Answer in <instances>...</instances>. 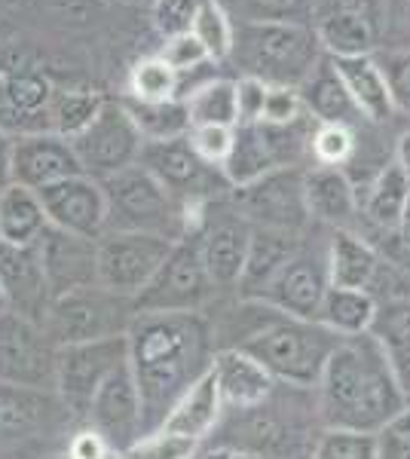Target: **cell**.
<instances>
[{"mask_svg": "<svg viewBox=\"0 0 410 459\" xmlns=\"http://www.w3.org/2000/svg\"><path fill=\"white\" fill-rule=\"evenodd\" d=\"M126 340L141 395V435H151L184 392L212 371L214 322L205 313H138Z\"/></svg>", "mask_w": 410, "mask_h": 459, "instance_id": "1", "label": "cell"}, {"mask_svg": "<svg viewBox=\"0 0 410 459\" xmlns=\"http://www.w3.org/2000/svg\"><path fill=\"white\" fill-rule=\"evenodd\" d=\"M325 429L379 435L407 407L389 368L386 346L374 334L346 337L327 359L316 386Z\"/></svg>", "mask_w": 410, "mask_h": 459, "instance_id": "2", "label": "cell"}, {"mask_svg": "<svg viewBox=\"0 0 410 459\" xmlns=\"http://www.w3.org/2000/svg\"><path fill=\"white\" fill-rule=\"evenodd\" d=\"M230 62L242 77L264 80L266 86H294L318 68L325 49L310 22H233Z\"/></svg>", "mask_w": 410, "mask_h": 459, "instance_id": "3", "label": "cell"}, {"mask_svg": "<svg viewBox=\"0 0 410 459\" xmlns=\"http://www.w3.org/2000/svg\"><path fill=\"white\" fill-rule=\"evenodd\" d=\"M340 340L343 337L327 331L322 322L275 313L240 350L257 359L273 374L275 383L294 389H316Z\"/></svg>", "mask_w": 410, "mask_h": 459, "instance_id": "4", "label": "cell"}, {"mask_svg": "<svg viewBox=\"0 0 410 459\" xmlns=\"http://www.w3.org/2000/svg\"><path fill=\"white\" fill-rule=\"evenodd\" d=\"M108 199V230L120 233H151L178 242L196 233L190 205L178 203L144 166H132L101 181Z\"/></svg>", "mask_w": 410, "mask_h": 459, "instance_id": "5", "label": "cell"}, {"mask_svg": "<svg viewBox=\"0 0 410 459\" xmlns=\"http://www.w3.org/2000/svg\"><path fill=\"white\" fill-rule=\"evenodd\" d=\"M135 316L138 313L132 298H120L108 288L92 285L52 298L49 313L43 318V331L62 350V346L129 334V325L135 322Z\"/></svg>", "mask_w": 410, "mask_h": 459, "instance_id": "6", "label": "cell"}, {"mask_svg": "<svg viewBox=\"0 0 410 459\" xmlns=\"http://www.w3.org/2000/svg\"><path fill=\"white\" fill-rule=\"evenodd\" d=\"M214 291L218 288L203 264L196 230L171 246L166 264L135 298V313H205Z\"/></svg>", "mask_w": 410, "mask_h": 459, "instance_id": "7", "label": "cell"}, {"mask_svg": "<svg viewBox=\"0 0 410 459\" xmlns=\"http://www.w3.org/2000/svg\"><path fill=\"white\" fill-rule=\"evenodd\" d=\"M138 166H144L178 203L199 209L230 194V184L218 166H208L190 147V138H169V142H144Z\"/></svg>", "mask_w": 410, "mask_h": 459, "instance_id": "8", "label": "cell"}, {"mask_svg": "<svg viewBox=\"0 0 410 459\" xmlns=\"http://www.w3.org/2000/svg\"><path fill=\"white\" fill-rule=\"evenodd\" d=\"M71 144L83 175L95 178V181H104V178L123 172V169L138 166L144 138H141L126 101L104 99L95 120L80 135H74Z\"/></svg>", "mask_w": 410, "mask_h": 459, "instance_id": "9", "label": "cell"}, {"mask_svg": "<svg viewBox=\"0 0 410 459\" xmlns=\"http://www.w3.org/2000/svg\"><path fill=\"white\" fill-rule=\"evenodd\" d=\"M307 169H275L249 187H230L227 203L249 221L251 227L297 233L310 227L307 190H303Z\"/></svg>", "mask_w": 410, "mask_h": 459, "instance_id": "10", "label": "cell"}, {"mask_svg": "<svg viewBox=\"0 0 410 459\" xmlns=\"http://www.w3.org/2000/svg\"><path fill=\"white\" fill-rule=\"evenodd\" d=\"M58 346L19 313L0 316V383L31 392H56Z\"/></svg>", "mask_w": 410, "mask_h": 459, "instance_id": "11", "label": "cell"}, {"mask_svg": "<svg viewBox=\"0 0 410 459\" xmlns=\"http://www.w3.org/2000/svg\"><path fill=\"white\" fill-rule=\"evenodd\" d=\"M171 246L166 236L108 230L99 239V285L135 300L166 264Z\"/></svg>", "mask_w": 410, "mask_h": 459, "instance_id": "12", "label": "cell"}, {"mask_svg": "<svg viewBox=\"0 0 410 459\" xmlns=\"http://www.w3.org/2000/svg\"><path fill=\"white\" fill-rule=\"evenodd\" d=\"M126 361H129V340H126V334L92 340V343L62 346L56 374V392L62 398V404L74 411V417L86 420V411L99 386Z\"/></svg>", "mask_w": 410, "mask_h": 459, "instance_id": "13", "label": "cell"}, {"mask_svg": "<svg viewBox=\"0 0 410 459\" xmlns=\"http://www.w3.org/2000/svg\"><path fill=\"white\" fill-rule=\"evenodd\" d=\"M37 196L43 203L49 227H58L65 233L95 242L108 233V199H104L101 181H95V178H65V181L37 190Z\"/></svg>", "mask_w": 410, "mask_h": 459, "instance_id": "14", "label": "cell"}, {"mask_svg": "<svg viewBox=\"0 0 410 459\" xmlns=\"http://www.w3.org/2000/svg\"><path fill=\"white\" fill-rule=\"evenodd\" d=\"M327 288H331V279H327V257L301 246V251L275 273L270 279V285H266L255 300H264L266 307L279 309L282 316L316 322Z\"/></svg>", "mask_w": 410, "mask_h": 459, "instance_id": "15", "label": "cell"}, {"mask_svg": "<svg viewBox=\"0 0 410 459\" xmlns=\"http://www.w3.org/2000/svg\"><path fill=\"white\" fill-rule=\"evenodd\" d=\"M86 420L89 429H95L117 454H126L141 438V395L129 361L99 386L86 411Z\"/></svg>", "mask_w": 410, "mask_h": 459, "instance_id": "16", "label": "cell"}, {"mask_svg": "<svg viewBox=\"0 0 410 459\" xmlns=\"http://www.w3.org/2000/svg\"><path fill=\"white\" fill-rule=\"evenodd\" d=\"M37 251H40V264L47 273L52 298L99 285V242L95 239L47 227L37 239Z\"/></svg>", "mask_w": 410, "mask_h": 459, "instance_id": "17", "label": "cell"}, {"mask_svg": "<svg viewBox=\"0 0 410 459\" xmlns=\"http://www.w3.org/2000/svg\"><path fill=\"white\" fill-rule=\"evenodd\" d=\"M83 175L71 138L56 132H31L13 138V184L43 190L65 178Z\"/></svg>", "mask_w": 410, "mask_h": 459, "instance_id": "18", "label": "cell"}, {"mask_svg": "<svg viewBox=\"0 0 410 459\" xmlns=\"http://www.w3.org/2000/svg\"><path fill=\"white\" fill-rule=\"evenodd\" d=\"M0 288L6 294V303H10V313L31 318L43 328L52 291L47 273H43L37 242L34 246H6V242H0Z\"/></svg>", "mask_w": 410, "mask_h": 459, "instance_id": "19", "label": "cell"}, {"mask_svg": "<svg viewBox=\"0 0 410 459\" xmlns=\"http://www.w3.org/2000/svg\"><path fill=\"white\" fill-rule=\"evenodd\" d=\"M251 224L230 205V214H221L212 224L199 230V248L203 264L212 276L214 288H240L245 261H249Z\"/></svg>", "mask_w": 410, "mask_h": 459, "instance_id": "20", "label": "cell"}, {"mask_svg": "<svg viewBox=\"0 0 410 459\" xmlns=\"http://www.w3.org/2000/svg\"><path fill=\"white\" fill-rule=\"evenodd\" d=\"M56 89L43 74H0V132L31 135L49 132V105ZM16 138V135H13Z\"/></svg>", "mask_w": 410, "mask_h": 459, "instance_id": "21", "label": "cell"}, {"mask_svg": "<svg viewBox=\"0 0 410 459\" xmlns=\"http://www.w3.org/2000/svg\"><path fill=\"white\" fill-rule=\"evenodd\" d=\"M212 374L218 380L221 402L230 411H255L273 395V374L260 365L257 359H251L242 350H218L214 352Z\"/></svg>", "mask_w": 410, "mask_h": 459, "instance_id": "22", "label": "cell"}, {"mask_svg": "<svg viewBox=\"0 0 410 459\" xmlns=\"http://www.w3.org/2000/svg\"><path fill=\"white\" fill-rule=\"evenodd\" d=\"M303 190H307V209L310 218L318 224H327L334 230H349L355 214H362L359 190L349 181L343 169L331 166H312L303 178Z\"/></svg>", "mask_w": 410, "mask_h": 459, "instance_id": "23", "label": "cell"}, {"mask_svg": "<svg viewBox=\"0 0 410 459\" xmlns=\"http://www.w3.org/2000/svg\"><path fill=\"white\" fill-rule=\"evenodd\" d=\"M327 257V279L331 288H359L371 291V285L379 279L383 261H379L377 248L371 246L364 236L353 230H334L325 248Z\"/></svg>", "mask_w": 410, "mask_h": 459, "instance_id": "24", "label": "cell"}, {"mask_svg": "<svg viewBox=\"0 0 410 459\" xmlns=\"http://www.w3.org/2000/svg\"><path fill=\"white\" fill-rule=\"evenodd\" d=\"M301 95H303V105H307V114L316 123H334V126H349V129H355V126L364 120L362 110L355 108L353 95H349L346 83L340 80L337 68H334V62L327 56L318 62V68L303 80Z\"/></svg>", "mask_w": 410, "mask_h": 459, "instance_id": "25", "label": "cell"}, {"mask_svg": "<svg viewBox=\"0 0 410 459\" xmlns=\"http://www.w3.org/2000/svg\"><path fill=\"white\" fill-rule=\"evenodd\" d=\"M318 43L327 58H353V56H374L379 19L359 10H340L331 6L316 25Z\"/></svg>", "mask_w": 410, "mask_h": 459, "instance_id": "26", "label": "cell"}, {"mask_svg": "<svg viewBox=\"0 0 410 459\" xmlns=\"http://www.w3.org/2000/svg\"><path fill=\"white\" fill-rule=\"evenodd\" d=\"M340 80L346 83L355 108L368 123H389L395 117V105L386 77L379 71L377 56H353V58H331Z\"/></svg>", "mask_w": 410, "mask_h": 459, "instance_id": "27", "label": "cell"}, {"mask_svg": "<svg viewBox=\"0 0 410 459\" xmlns=\"http://www.w3.org/2000/svg\"><path fill=\"white\" fill-rule=\"evenodd\" d=\"M301 236L297 233H282V230H266V227H251V242H249V261H245V273L240 282L242 298H257L275 273L285 266L291 257L301 251Z\"/></svg>", "mask_w": 410, "mask_h": 459, "instance_id": "28", "label": "cell"}, {"mask_svg": "<svg viewBox=\"0 0 410 459\" xmlns=\"http://www.w3.org/2000/svg\"><path fill=\"white\" fill-rule=\"evenodd\" d=\"M410 203V175L401 166H383L374 181L364 187V199H359L362 214L379 233H395L407 214Z\"/></svg>", "mask_w": 410, "mask_h": 459, "instance_id": "29", "label": "cell"}, {"mask_svg": "<svg viewBox=\"0 0 410 459\" xmlns=\"http://www.w3.org/2000/svg\"><path fill=\"white\" fill-rule=\"evenodd\" d=\"M221 411H223V402H221V392H218V380H214V374L208 371L203 380H196L188 392H184V398L171 407V413L160 429H169V432L203 441L205 435L218 426Z\"/></svg>", "mask_w": 410, "mask_h": 459, "instance_id": "30", "label": "cell"}, {"mask_svg": "<svg viewBox=\"0 0 410 459\" xmlns=\"http://www.w3.org/2000/svg\"><path fill=\"white\" fill-rule=\"evenodd\" d=\"M379 300L371 291H359V288H327L325 303L318 309V318L327 331L337 337H362L371 334L377 318Z\"/></svg>", "mask_w": 410, "mask_h": 459, "instance_id": "31", "label": "cell"}, {"mask_svg": "<svg viewBox=\"0 0 410 459\" xmlns=\"http://www.w3.org/2000/svg\"><path fill=\"white\" fill-rule=\"evenodd\" d=\"M49 227L37 190L13 184L0 194V242L6 246H34Z\"/></svg>", "mask_w": 410, "mask_h": 459, "instance_id": "32", "label": "cell"}, {"mask_svg": "<svg viewBox=\"0 0 410 459\" xmlns=\"http://www.w3.org/2000/svg\"><path fill=\"white\" fill-rule=\"evenodd\" d=\"M223 178L230 187H249V184L260 181L264 175L275 172V162L270 147L264 142V132L257 123H240L233 129V151H230L227 162L221 166Z\"/></svg>", "mask_w": 410, "mask_h": 459, "instance_id": "33", "label": "cell"}, {"mask_svg": "<svg viewBox=\"0 0 410 459\" xmlns=\"http://www.w3.org/2000/svg\"><path fill=\"white\" fill-rule=\"evenodd\" d=\"M123 101L129 108L132 120H135L144 142H169V138H181L190 132V114L184 99H171V101L123 99Z\"/></svg>", "mask_w": 410, "mask_h": 459, "instance_id": "34", "label": "cell"}, {"mask_svg": "<svg viewBox=\"0 0 410 459\" xmlns=\"http://www.w3.org/2000/svg\"><path fill=\"white\" fill-rule=\"evenodd\" d=\"M184 105L193 126H230L236 129L240 123V108H236V80H208L196 86L190 95H184Z\"/></svg>", "mask_w": 410, "mask_h": 459, "instance_id": "35", "label": "cell"}, {"mask_svg": "<svg viewBox=\"0 0 410 459\" xmlns=\"http://www.w3.org/2000/svg\"><path fill=\"white\" fill-rule=\"evenodd\" d=\"M104 105V95L99 92H86V89H71V92H58L52 95L49 105V132L65 138H74L95 120V114Z\"/></svg>", "mask_w": 410, "mask_h": 459, "instance_id": "36", "label": "cell"}, {"mask_svg": "<svg viewBox=\"0 0 410 459\" xmlns=\"http://www.w3.org/2000/svg\"><path fill=\"white\" fill-rule=\"evenodd\" d=\"M181 74L169 68L160 56L138 58L129 71V95L126 99L135 101H171L181 99Z\"/></svg>", "mask_w": 410, "mask_h": 459, "instance_id": "37", "label": "cell"}, {"mask_svg": "<svg viewBox=\"0 0 410 459\" xmlns=\"http://www.w3.org/2000/svg\"><path fill=\"white\" fill-rule=\"evenodd\" d=\"M190 34L203 43L212 62H230L236 25H233V16L221 6V0H203V4H199V13H196V19H193Z\"/></svg>", "mask_w": 410, "mask_h": 459, "instance_id": "38", "label": "cell"}, {"mask_svg": "<svg viewBox=\"0 0 410 459\" xmlns=\"http://www.w3.org/2000/svg\"><path fill=\"white\" fill-rule=\"evenodd\" d=\"M312 459H379V438L355 429H325Z\"/></svg>", "mask_w": 410, "mask_h": 459, "instance_id": "39", "label": "cell"}, {"mask_svg": "<svg viewBox=\"0 0 410 459\" xmlns=\"http://www.w3.org/2000/svg\"><path fill=\"white\" fill-rule=\"evenodd\" d=\"M355 129L349 126H334V123H316L310 142V157L316 166H331L340 169L355 157Z\"/></svg>", "mask_w": 410, "mask_h": 459, "instance_id": "40", "label": "cell"}, {"mask_svg": "<svg viewBox=\"0 0 410 459\" xmlns=\"http://www.w3.org/2000/svg\"><path fill=\"white\" fill-rule=\"evenodd\" d=\"M49 392L16 389L0 383V432H22L40 420Z\"/></svg>", "mask_w": 410, "mask_h": 459, "instance_id": "41", "label": "cell"}, {"mask_svg": "<svg viewBox=\"0 0 410 459\" xmlns=\"http://www.w3.org/2000/svg\"><path fill=\"white\" fill-rule=\"evenodd\" d=\"M199 441L188 435L169 432V429H156L151 435H141L123 454V459H193L196 456Z\"/></svg>", "mask_w": 410, "mask_h": 459, "instance_id": "42", "label": "cell"}, {"mask_svg": "<svg viewBox=\"0 0 410 459\" xmlns=\"http://www.w3.org/2000/svg\"><path fill=\"white\" fill-rule=\"evenodd\" d=\"M199 4H203V0H153L151 19L162 40L190 34L193 19H196V13H199Z\"/></svg>", "mask_w": 410, "mask_h": 459, "instance_id": "43", "label": "cell"}, {"mask_svg": "<svg viewBox=\"0 0 410 459\" xmlns=\"http://www.w3.org/2000/svg\"><path fill=\"white\" fill-rule=\"evenodd\" d=\"M379 71L389 86L395 114L410 117V49H389V53L377 56Z\"/></svg>", "mask_w": 410, "mask_h": 459, "instance_id": "44", "label": "cell"}, {"mask_svg": "<svg viewBox=\"0 0 410 459\" xmlns=\"http://www.w3.org/2000/svg\"><path fill=\"white\" fill-rule=\"evenodd\" d=\"M371 334H374L383 346H395V343L410 340V300L379 303Z\"/></svg>", "mask_w": 410, "mask_h": 459, "instance_id": "45", "label": "cell"}, {"mask_svg": "<svg viewBox=\"0 0 410 459\" xmlns=\"http://www.w3.org/2000/svg\"><path fill=\"white\" fill-rule=\"evenodd\" d=\"M307 105H303V95L301 89L294 86H270L266 92V105H264V117L260 123H270V126H291V123H301L307 120Z\"/></svg>", "mask_w": 410, "mask_h": 459, "instance_id": "46", "label": "cell"}, {"mask_svg": "<svg viewBox=\"0 0 410 459\" xmlns=\"http://www.w3.org/2000/svg\"><path fill=\"white\" fill-rule=\"evenodd\" d=\"M190 147L203 157L208 166H223L233 151V129L230 126H193L188 132Z\"/></svg>", "mask_w": 410, "mask_h": 459, "instance_id": "47", "label": "cell"}, {"mask_svg": "<svg viewBox=\"0 0 410 459\" xmlns=\"http://www.w3.org/2000/svg\"><path fill=\"white\" fill-rule=\"evenodd\" d=\"M160 58L169 65V68H175L178 74H190V71H196V68H203V65L212 62L205 53V47L193 34H181V37H169V40H162Z\"/></svg>", "mask_w": 410, "mask_h": 459, "instance_id": "48", "label": "cell"}, {"mask_svg": "<svg viewBox=\"0 0 410 459\" xmlns=\"http://www.w3.org/2000/svg\"><path fill=\"white\" fill-rule=\"evenodd\" d=\"M266 92H270V86H266L264 80H255V77L236 80V108H240V123H260V117H264V105H266Z\"/></svg>", "mask_w": 410, "mask_h": 459, "instance_id": "49", "label": "cell"}, {"mask_svg": "<svg viewBox=\"0 0 410 459\" xmlns=\"http://www.w3.org/2000/svg\"><path fill=\"white\" fill-rule=\"evenodd\" d=\"M108 441L101 438L95 429H83L68 444V459H104L108 456Z\"/></svg>", "mask_w": 410, "mask_h": 459, "instance_id": "50", "label": "cell"}, {"mask_svg": "<svg viewBox=\"0 0 410 459\" xmlns=\"http://www.w3.org/2000/svg\"><path fill=\"white\" fill-rule=\"evenodd\" d=\"M386 355H389V368H392L395 383H398V389L405 392V398L410 402V340L386 346Z\"/></svg>", "mask_w": 410, "mask_h": 459, "instance_id": "51", "label": "cell"}, {"mask_svg": "<svg viewBox=\"0 0 410 459\" xmlns=\"http://www.w3.org/2000/svg\"><path fill=\"white\" fill-rule=\"evenodd\" d=\"M13 187V135L0 132V194Z\"/></svg>", "mask_w": 410, "mask_h": 459, "instance_id": "52", "label": "cell"}, {"mask_svg": "<svg viewBox=\"0 0 410 459\" xmlns=\"http://www.w3.org/2000/svg\"><path fill=\"white\" fill-rule=\"evenodd\" d=\"M395 166H401L410 175V129L398 135V144H395Z\"/></svg>", "mask_w": 410, "mask_h": 459, "instance_id": "53", "label": "cell"}, {"mask_svg": "<svg viewBox=\"0 0 410 459\" xmlns=\"http://www.w3.org/2000/svg\"><path fill=\"white\" fill-rule=\"evenodd\" d=\"M395 239H398V248L405 251V257L410 261V214H405V221H401V227L395 230Z\"/></svg>", "mask_w": 410, "mask_h": 459, "instance_id": "54", "label": "cell"}, {"mask_svg": "<svg viewBox=\"0 0 410 459\" xmlns=\"http://www.w3.org/2000/svg\"><path fill=\"white\" fill-rule=\"evenodd\" d=\"M203 459H233V447H212L205 450Z\"/></svg>", "mask_w": 410, "mask_h": 459, "instance_id": "55", "label": "cell"}, {"mask_svg": "<svg viewBox=\"0 0 410 459\" xmlns=\"http://www.w3.org/2000/svg\"><path fill=\"white\" fill-rule=\"evenodd\" d=\"M233 459H266V456L255 454V450H233Z\"/></svg>", "mask_w": 410, "mask_h": 459, "instance_id": "56", "label": "cell"}, {"mask_svg": "<svg viewBox=\"0 0 410 459\" xmlns=\"http://www.w3.org/2000/svg\"><path fill=\"white\" fill-rule=\"evenodd\" d=\"M114 4H126V6H153V0H114Z\"/></svg>", "mask_w": 410, "mask_h": 459, "instance_id": "57", "label": "cell"}, {"mask_svg": "<svg viewBox=\"0 0 410 459\" xmlns=\"http://www.w3.org/2000/svg\"><path fill=\"white\" fill-rule=\"evenodd\" d=\"M10 313V303H6V294H4V288H0V316H6Z\"/></svg>", "mask_w": 410, "mask_h": 459, "instance_id": "58", "label": "cell"}, {"mask_svg": "<svg viewBox=\"0 0 410 459\" xmlns=\"http://www.w3.org/2000/svg\"><path fill=\"white\" fill-rule=\"evenodd\" d=\"M104 459H123V454H117V450H108V456Z\"/></svg>", "mask_w": 410, "mask_h": 459, "instance_id": "59", "label": "cell"}, {"mask_svg": "<svg viewBox=\"0 0 410 459\" xmlns=\"http://www.w3.org/2000/svg\"><path fill=\"white\" fill-rule=\"evenodd\" d=\"M52 459H68V456H52Z\"/></svg>", "mask_w": 410, "mask_h": 459, "instance_id": "60", "label": "cell"}]
</instances>
